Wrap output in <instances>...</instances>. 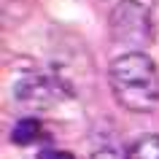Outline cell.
I'll return each instance as SVG.
<instances>
[{
	"label": "cell",
	"mask_w": 159,
	"mask_h": 159,
	"mask_svg": "<svg viewBox=\"0 0 159 159\" xmlns=\"http://www.w3.org/2000/svg\"><path fill=\"white\" fill-rule=\"evenodd\" d=\"M108 84L116 102L135 113H148L159 102V73L146 51H124L108 67Z\"/></svg>",
	"instance_id": "cell-1"
},
{
	"label": "cell",
	"mask_w": 159,
	"mask_h": 159,
	"mask_svg": "<svg viewBox=\"0 0 159 159\" xmlns=\"http://www.w3.org/2000/svg\"><path fill=\"white\" fill-rule=\"evenodd\" d=\"M14 94L27 108H51L59 102V84L41 73H27L14 84Z\"/></svg>",
	"instance_id": "cell-3"
},
{
	"label": "cell",
	"mask_w": 159,
	"mask_h": 159,
	"mask_svg": "<svg viewBox=\"0 0 159 159\" xmlns=\"http://www.w3.org/2000/svg\"><path fill=\"white\" fill-rule=\"evenodd\" d=\"M111 25V38L129 51H143L151 43V16L148 8L135 3V0H121L113 6L108 16Z\"/></svg>",
	"instance_id": "cell-2"
},
{
	"label": "cell",
	"mask_w": 159,
	"mask_h": 159,
	"mask_svg": "<svg viewBox=\"0 0 159 159\" xmlns=\"http://www.w3.org/2000/svg\"><path fill=\"white\" fill-rule=\"evenodd\" d=\"M38 135H41V121L35 116H22L11 129V140L16 146H30L33 140H38Z\"/></svg>",
	"instance_id": "cell-4"
},
{
	"label": "cell",
	"mask_w": 159,
	"mask_h": 159,
	"mask_svg": "<svg viewBox=\"0 0 159 159\" xmlns=\"http://www.w3.org/2000/svg\"><path fill=\"white\" fill-rule=\"evenodd\" d=\"M41 159H73V157H70V154H65V151H57V154H54V151H43Z\"/></svg>",
	"instance_id": "cell-7"
},
{
	"label": "cell",
	"mask_w": 159,
	"mask_h": 159,
	"mask_svg": "<svg viewBox=\"0 0 159 159\" xmlns=\"http://www.w3.org/2000/svg\"><path fill=\"white\" fill-rule=\"evenodd\" d=\"M92 159H124L119 151H113V148H102V151H97Z\"/></svg>",
	"instance_id": "cell-6"
},
{
	"label": "cell",
	"mask_w": 159,
	"mask_h": 159,
	"mask_svg": "<svg viewBox=\"0 0 159 159\" xmlns=\"http://www.w3.org/2000/svg\"><path fill=\"white\" fill-rule=\"evenodd\" d=\"M124 159H159V135H143L127 148Z\"/></svg>",
	"instance_id": "cell-5"
}]
</instances>
